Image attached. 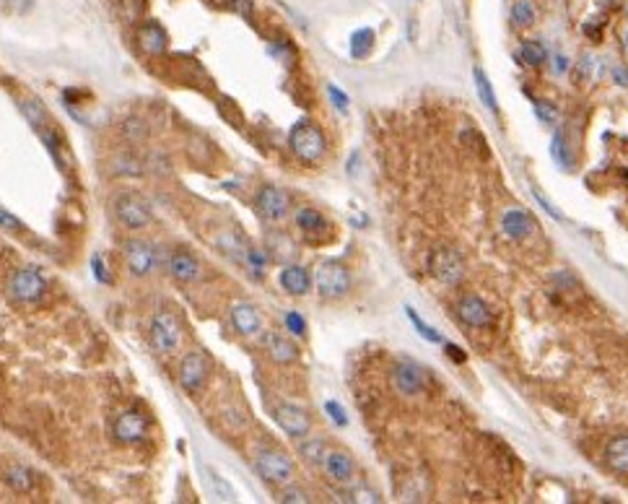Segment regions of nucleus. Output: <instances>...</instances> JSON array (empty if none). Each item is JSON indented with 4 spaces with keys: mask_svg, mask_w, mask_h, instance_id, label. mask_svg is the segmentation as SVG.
Instances as JSON below:
<instances>
[{
    "mask_svg": "<svg viewBox=\"0 0 628 504\" xmlns=\"http://www.w3.org/2000/svg\"><path fill=\"white\" fill-rule=\"evenodd\" d=\"M149 338H151V346H153L156 354H164V356L180 354L182 341H184L182 322L177 320L171 312H156L153 320H151Z\"/></svg>",
    "mask_w": 628,
    "mask_h": 504,
    "instance_id": "obj_1",
    "label": "nucleus"
},
{
    "mask_svg": "<svg viewBox=\"0 0 628 504\" xmlns=\"http://www.w3.org/2000/svg\"><path fill=\"white\" fill-rule=\"evenodd\" d=\"M255 471L260 473V478H265L273 486H286L294 478V463L286 452L265 447L255 452Z\"/></svg>",
    "mask_w": 628,
    "mask_h": 504,
    "instance_id": "obj_2",
    "label": "nucleus"
},
{
    "mask_svg": "<svg viewBox=\"0 0 628 504\" xmlns=\"http://www.w3.org/2000/svg\"><path fill=\"white\" fill-rule=\"evenodd\" d=\"M288 143H291V149H294L298 159L304 161H317L325 153V136L320 133L317 125H312L307 120H301V122H296L291 128Z\"/></svg>",
    "mask_w": 628,
    "mask_h": 504,
    "instance_id": "obj_3",
    "label": "nucleus"
},
{
    "mask_svg": "<svg viewBox=\"0 0 628 504\" xmlns=\"http://www.w3.org/2000/svg\"><path fill=\"white\" fill-rule=\"evenodd\" d=\"M115 216L125 229H146L151 224V203L138 193H122L115 200Z\"/></svg>",
    "mask_w": 628,
    "mask_h": 504,
    "instance_id": "obj_4",
    "label": "nucleus"
},
{
    "mask_svg": "<svg viewBox=\"0 0 628 504\" xmlns=\"http://www.w3.org/2000/svg\"><path fill=\"white\" fill-rule=\"evenodd\" d=\"M314 283H317V291H320L325 299H338L351 286V276H348V268L343 263H338V260H325V263L317 265Z\"/></svg>",
    "mask_w": 628,
    "mask_h": 504,
    "instance_id": "obj_5",
    "label": "nucleus"
},
{
    "mask_svg": "<svg viewBox=\"0 0 628 504\" xmlns=\"http://www.w3.org/2000/svg\"><path fill=\"white\" fill-rule=\"evenodd\" d=\"M44 291H47V281L37 268H21L13 273L11 294L19 301H26V304L39 301L44 297Z\"/></svg>",
    "mask_w": 628,
    "mask_h": 504,
    "instance_id": "obj_6",
    "label": "nucleus"
},
{
    "mask_svg": "<svg viewBox=\"0 0 628 504\" xmlns=\"http://www.w3.org/2000/svg\"><path fill=\"white\" fill-rule=\"evenodd\" d=\"M392 385L400 395H418L424 387H426V372L424 366L410 362V359H403L392 366Z\"/></svg>",
    "mask_w": 628,
    "mask_h": 504,
    "instance_id": "obj_7",
    "label": "nucleus"
},
{
    "mask_svg": "<svg viewBox=\"0 0 628 504\" xmlns=\"http://www.w3.org/2000/svg\"><path fill=\"white\" fill-rule=\"evenodd\" d=\"M208 372H211L208 356L202 354V351H190L180 364V385L184 387L187 393H198V390L205 385Z\"/></svg>",
    "mask_w": 628,
    "mask_h": 504,
    "instance_id": "obj_8",
    "label": "nucleus"
},
{
    "mask_svg": "<svg viewBox=\"0 0 628 504\" xmlns=\"http://www.w3.org/2000/svg\"><path fill=\"white\" fill-rule=\"evenodd\" d=\"M122 250H125V263L133 276H149L156 268V250L146 239H128Z\"/></svg>",
    "mask_w": 628,
    "mask_h": 504,
    "instance_id": "obj_9",
    "label": "nucleus"
},
{
    "mask_svg": "<svg viewBox=\"0 0 628 504\" xmlns=\"http://www.w3.org/2000/svg\"><path fill=\"white\" fill-rule=\"evenodd\" d=\"M431 273H434V279L441 281V283H447V286H452V283H457L459 279H462V273H465V265H462V258H459L455 250H449V247H439L437 252L431 255Z\"/></svg>",
    "mask_w": 628,
    "mask_h": 504,
    "instance_id": "obj_10",
    "label": "nucleus"
},
{
    "mask_svg": "<svg viewBox=\"0 0 628 504\" xmlns=\"http://www.w3.org/2000/svg\"><path fill=\"white\" fill-rule=\"evenodd\" d=\"M146 434H149V418L143 416V411H138V408L122 411L115 421V437L122 445H135V442L146 440Z\"/></svg>",
    "mask_w": 628,
    "mask_h": 504,
    "instance_id": "obj_11",
    "label": "nucleus"
},
{
    "mask_svg": "<svg viewBox=\"0 0 628 504\" xmlns=\"http://www.w3.org/2000/svg\"><path fill=\"white\" fill-rule=\"evenodd\" d=\"M255 205L265 218H270V221H280V218L288 214L291 200H288V193H283L280 187H276V185H265V187H260V193H257V198H255Z\"/></svg>",
    "mask_w": 628,
    "mask_h": 504,
    "instance_id": "obj_12",
    "label": "nucleus"
},
{
    "mask_svg": "<svg viewBox=\"0 0 628 504\" xmlns=\"http://www.w3.org/2000/svg\"><path fill=\"white\" fill-rule=\"evenodd\" d=\"M276 421H278V427L286 431L288 437H294V440L307 437L309 424H312L307 411L294 406V403H280V406L276 408Z\"/></svg>",
    "mask_w": 628,
    "mask_h": 504,
    "instance_id": "obj_13",
    "label": "nucleus"
},
{
    "mask_svg": "<svg viewBox=\"0 0 628 504\" xmlns=\"http://www.w3.org/2000/svg\"><path fill=\"white\" fill-rule=\"evenodd\" d=\"M166 270H169L171 279H177L180 283H190V281H195L200 276L202 268L192 252H187V250H174L169 255V260H166Z\"/></svg>",
    "mask_w": 628,
    "mask_h": 504,
    "instance_id": "obj_14",
    "label": "nucleus"
},
{
    "mask_svg": "<svg viewBox=\"0 0 628 504\" xmlns=\"http://www.w3.org/2000/svg\"><path fill=\"white\" fill-rule=\"evenodd\" d=\"M231 325L236 328V333H242V335H257V333L263 330V315H260V310H257L255 304H249V301H239V304H234L231 307Z\"/></svg>",
    "mask_w": 628,
    "mask_h": 504,
    "instance_id": "obj_15",
    "label": "nucleus"
},
{
    "mask_svg": "<svg viewBox=\"0 0 628 504\" xmlns=\"http://www.w3.org/2000/svg\"><path fill=\"white\" fill-rule=\"evenodd\" d=\"M265 348H267V354H270V359L278 362V364H291V362H296V356H298L296 344H294L288 335L276 333V330L265 333Z\"/></svg>",
    "mask_w": 628,
    "mask_h": 504,
    "instance_id": "obj_16",
    "label": "nucleus"
},
{
    "mask_svg": "<svg viewBox=\"0 0 628 504\" xmlns=\"http://www.w3.org/2000/svg\"><path fill=\"white\" fill-rule=\"evenodd\" d=\"M322 465H325V473L335 483H351L353 473H356L353 458L348 452H341V450H327V458H325Z\"/></svg>",
    "mask_w": 628,
    "mask_h": 504,
    "instance_id": "obj_17",
    "label": "nucleus"
},
{
    "mask_svg": "<svg viewBox=\"0 0 628 504\" xmlns=\"http://www.w3.org/2000/svg\"><path fill=\"white\" fill-rule=\"evenodd\" d=\"M501 229H504V234L511 236V239H527V236L535 232V221L530 214H524L520 208H511V211H506L504 218H501Z\"/></svg>",
    "mask_w": 628,
    "mask_h": 504,
    "instance_id": "obj_18",
    "label": "nucleus"
},
{
    "mask_svg": "<svg viewBox=\"0 0 628 504\" xmlns=\"http://www.w3.org/2000/svg\"><path fill=\"white\" fill-rule=\"evenodd\" d=\"M166 42H169V37H166V29H164L161 24L146 21L138 29V44H140V50H143V53L161 55L164 50H166Z\"/></svg>",
    "mask_w": 628,
    "mask_h": 504,
    "instance_id": "obj_19",
    "label": "nucleus"
},
{
    "mask_svg": "<svg viewBox=\"0 0 628 504\" xmlns=\"http://www.w3.org/2000/svg\"><path fill=\"white\" fill-rule=\"evenodd\" d=\"M459 317H462V322L473 325V328H483V325L491 322V312L483 299H478V297H465V299L459 301Z\"/></svg>",
    "mask_w": 628,
    "mask_h": 504,
    "instance_id": "obj_20",
    "label": "nucleus"
},
{
    "mask_svg": "<svg viewBox=\"0 0 628 504\" xmlns=\"http://www.w3.org/2000/svg\"><path fill=\"white\" fill-rule=\"evenodd\" d=\"M280 286L288 294H294V297H304L309 291V286H312V279H309L307 268H301V265H286V268L280 270Z\"/></svg>",
    "mask_w": 628,
    "mask_h": 504,
    "instance_id": "obj_21",
    "label": "nucleus"
},
{
    "mask_svg": "<svg viewBox=\"0 0 628 504\" xmlns=\"http://www.w3.org/2000/svg\"><path fill=\"white\" fill-rule=\"evenodd\" d=\"M296 226L304 232V234L312 236V234L325 232V229H327V221H325V216H322L320 211H314V208H298Z\"/></svg>",
    "mask_w": 628,
    "mask_h": 504,
    "instance_id": "obj_22",
    "label": "nucleus"
},
{
    "mask_svg": "<svg viewBox=\"0 0 628 504\" xmlns=\"http://www.w3.org/2000/svg\"><path fill=\"white\" fill-rule=\"evenodd\" d=\"M607 465L613 471L626 473L628 471V437H616V440L607 445Z\"/></svg>",
    "mask_w": 628,
    "mask_h": 504,
    "instance_id": "obj_23",
    "label": "nucleus"
},
{
    "mask_svg": "<svg viewBox=\"0 0 628 504\" xmlns=\"http://www.w3.org/2000/svg\"><path fill=\"white\" fill-rule=\"evenodd\" d=\"M298 455L307 463H312V465H322L325 458H327V445L320 437H309V440L298 442Z\"/></svg>",
    "mask_w": 628,
    "mask_h": 504,
    "instance_id": "obj_24",
    "label": "nucleus"
},
{
    "mask_svg": "<svg viewBox=\"0 0 628 504\" xmlns=\"http://www.w3.org/2000/svg\"><path fill=\"white\" fill-rule=\"evenodd\" d=\"M3 481L11 486L13 492H32L34 486V473L29 471V468H23V465H13V468H8V471L3 473Z\"/></svg>",
    "mask_w": 628,
    "mask_h": 504,
    "instance_id": "obj_25",
    "label": "nucleus"
},
{
    "mask_svg": "<svg viewBox=\"0 0 628 504\" xmlns=\"http://www.w3.org/2000/svg\"><path fill=\"white\" fill-rule=\"evenodd\" d=\"M535 16H537V11H535L533 0H514V6H511V21L517 24V26H530L535 21Z\"/></svg>",
    "mask_w": 628,
    "mask_h": 504,
    "instance_id": "obj_26",
    "label": "nucleus"
},
{
    "mask_svg": "<svg viewBox=\"0 0 628 504\" xmlns=\"http://www.w3.org/2000/svg\"><path fill=\"white\" fill-rule=\"evenodd\" d=\"M475 86H478L480 102H483L491 112H496V109H499V102H496V94H493V86H491L488 75L483 73L480 68H475Z\"/></svg>",
    "mask_w": 628,
    "mask_h": 504,
    "instance_id": "obj_27",
    "label": "nucleus"
},
{
    "mask_svg": "<svg viewBox=\"0 0 628 504\" xmlns=\"http://www.w3.org/2000/svg\"><path fill=\"white\" fill-rule=\"evenodd\" d=\"M205 476H208V483H211V489H213V494L218 496V499H224V502H234L236 492L229 486L226 478H221V476H218L216 471H211V468H205Z\"/></svg>",
    "mask_w": 628,
    "mask_h": 504,
    "instance_id": "obj_28",
    "label": "nucleus"
},
{
    "mask_svg": "<svg viewBox=\"0 0 628 504\" xmlns=\"http://www.w3.org/2000/svg\"><path fill=\"white\" fill-rule=\"evenodd\" d=\"M112 164H115L112 169H115L117 174H122V177H140V174H143V164H140L135 156H128V153L117 156Z\"/></svg>",
    "mask_w": 628,
    "mask_h": 504,
    "instance_id": "obj_29",
    "label": "nucleus"
},
{
    "mask_svg": "<svg viewBox=\"0 0 628 504\" xmlns=\"http://www.w3.org/2000/svg\"><path fill=\"white\" fill-rule=\"evenodd\" d=\"M520 57L527 65H543L548 60V50L540 42H524L520 50Z\"/></svg>",
    "mask_w": 628,
    "mask_h": 504,
    "instance_id": "obj_30",
    "label": "nucleus"
},
{
    "mask_svg": "<svg viewBox=\"0 0 628 504\" xmlns=\"http://www.w3.org/2000/svg\"><path fill=\"white\" fill-rule=\"evenodd\" d=\"M372 42H374L372 29H361V32H356L353 34V39H351V55L353 57H363V55L372 50Z\"/></svg>",
    "mask_w": 628,
    "mask_h": 504,
    "instance_id": "obj_31",
    "label": "nucleus"
},
{
    "mask_svg": "<svg viewBox=\"0 0 628 504\" xmlns=\"http://www.w3.org/2000/svg\"><path fill=\"white\" fill-rule=\"evenodd\" d=\"M245 265H247L249 270H252V273H257V276H263V273H265V265H267L265 250H260V247H247Z\"/></svg>",
    "mask_w": 628,
    "mask_h": 504,
    "instance_id": "obj_32",
    "label": "nucleus"
},
{
    "mask_svg": "<svg viewBox=\"0 0 628 504\" xmlns=\"http://www.w3.org/2000/svg\"><path fill=\"white\" fill-rule=\"evenodd\" d=\"M405 312H408V317H410V322H413V325H415V330L421 333V335H424V338H426V341H431V344H441V335H439V333L434 330V328H431V325H426V322L421 320V317H418V315H415V310H413V307H408V310H405Z\"/></svg>",
    "mask_w": 628,
    "mask_h": 504,
    "instance_id": "obj_33",
    "label": "nucleus"
},
{
    "mask_svg": "<svg viewBox=\"0 0 628 504\" xmlns=\"http://www.w3.org/2000/svg\"><path fill=\"white\" fill-rule=\"evenodd\" d=\"M286 330L301 338V335H307V320L298 312H286Z\"/></svg>",
    "mask_w": 628,
    "mask_h": 504,
    "instance_id": "obj_34",
    "label": "nucleus"
},
{
    "mask_svg": "<svg viewBox=\"0 0 628 504\" xmlns=\"http://www.w3.org/2000/svg\"><path fill=\"white\" fill-rule=\"evenodd\" d=\"M278 499H280L283 504H304V502H309L307 492H301L298 486H286L283 492L278 494Z\"/></svg>",
    "mask_w": 628,
    "mask_h": 504,
    "instance_id": "obj_35",
    "label": "nucleus"
},
{
    "mask_svg": "<svg viewBox=\"0 0 628 504\" xmlns=\"http://www.w3.org/2000/svg\"><path fill=\"white\" fill-rule=\"evenodd\" d=\"M551 153H553V159L561 164V167H569L571 164V159L566 156V146H564V133L558 130L553 136V146H551Z\"/></svg>",
    "mask_w": 628,
    "mask_h": 504,
    "instance_id": "obj_36",
    "label": "nucleus"
},
{
    "mask_svg": "<svg viewBox=\"0 0 628 504\" xmlns=\"http://www.w3.org/2000/svg\"><path fill=\"white\" fill-rule=\"evenodd\" d=\"M325 411H327V416L332 418V424H338V427H345V424H348V416H345V411H343L341 403L327 400V403H325Z\"/></svg>",
    "mask_w": 628,
    "mask_h": 504,
    "instance_id": "obj_37",
    "label": "nucleus"
},
{
    "mask_svg": "<svg viewBox=\"0 0 628 504\" xmlns=\"http://www.w3.org/2000/svg\"><path fill=\"white\" fill-rule=\"evenodd\" d=\"M0 229H6V232H16V229H21V221H19L13 214H8L3 205H0Z\"/></svg>",
    "mask_w": 628,
    "mask_h": 504,
    "instance_id": "obj_38",
    "label": "nucleus"
},
{
    "mask_svg": "<svg viewBox=\"0 0 628 504\" xmlns=\"http://www.w3.org/2000/svg\"><path fill=\"white\" fill-rule=\"evenodd\" d=\"M348 496H351L348 502H379V494L372 489H353Z\"/></svg>",
    "mask_w": 628,
    "mask_h": 504,
    "instance_id": "obj_39",
    "label": "nucleus"
},
{
    "mask_svg": "<svg viewBox=\"0 0 628 504\" xmlns=\"http://www.w3.org/2000/svg\"><path fill=\"white\" fill-rule=\"evenodd\" d=\"M327 94H330L332 104L341 109V112H348V104H351V102H348V97L343 94L341 88H338V86H327Z\"/></svg>",
    "mask_w": 628,
    "mask_h": 504,
    "instance_id": "obj_40",
    "label": "nucleus"
},
{
    "mask_svg": "<svg viewBox=\"0 0 628 504\" xmlns=\"http://www.w3.org/2000/svg\"><path fill=\"white\" fill-rule=\"evenodd\" d=\"M535 112H537V118L543 122H553L555 120V109L551 104H545V102H535Z\"/></svg>",
    "mask_w": 628,
    "mask_h": 504,
    "instance_id": "obj_41",
    "label": "nucleus"
},
{
    "mask_svg": "<svg viewBox=\"0 0 628 504\" xmlns=\"http://www.w3.org/2000/svg\"><path fill=\"white\" fill-rule=\"evenodd\" d=\"M94 276L102 283H109V276H107V270H104V260L102 258H94Z\"/></svg>",
    "mask_w": 628,
    "mask_h": 504,
    "instance_id": "obj_42",
    "label": "nucleus"
},
{
    "mask_svg": "<svg viewBox=\"0 0 628 504\" xmlns=\"http://www.w3.org/2000/svg\"><path fill=\"white\" fill-rule=\"evenodd\" d=\"M535 198H537V200H540V203H543V205H545V211H548V214L553 216V218H561V214H558V211H555L553 205L548 203V200H545V198H543V195H540V193H537V190H535Z\"/></svg>",
    "mask_w": 628,
    "mask_h": 504,
    "instance_id": "obj_43",
    "label": "nucleus"
},
{
    "mask_svg": "<svg viewBox=\"0 0 628 504\" xmlns=\"http://www.w3.org/2000/svg\"><path fill=\"white\" fill-rule=\"evenodd\" d=\"M444 346H447V351L452 354V359H455V362H465V354L459 351L457 346H452V344H444Z\"/></svg>",
    "mask_w": 628,
    "mask_h": 504,
    "instance_id": "obj_44",
    "label": "nucleus"
},
{
    "mask_svg": "<svg viewBox=\"0 0 628 504\" xmlns=\"http://www.w3.org/2000/svg\"><path fill=\"white\" fill-rule=\"evenodd\" d=\"M613 75H616V81L620 84V86H628V75L620 71V68H613Z\"/></svg>",
    "mask_w": 628,
    "mask_h": 504,
    "instance_id": "obj_45",
    "label": "nucleus"
},
{
    "mask_svg": "<svg viewBox=\"0 0 628 504\" xmlns=\"http://www.w3.org/2000/svg\"><path fill=\"white\" fill-rule=\"evenodd\" d=\"M555 71H558V73H564L566 71V57H561V55L555 57Z\"/></svg>",
    "mask_w": 628,
    "mask_h": 504,
    "instance_id": "obj_46",
    "label": "nucleus"
},
{
    "mask_svg": "<svg viewBox=\"0 0 628 504\" xmlns=\"http://www.w3.org/2000/svg\"><path fill=\"white\" fill-rule=\"evenodd\" d=\"M626 44H628V34H626Z\"/></svg>",
    "mask_w": 628,
    "mask_h": 504,
    "instance_id": "obj_47",
    "label": "nucleus"
}]
</instances>
